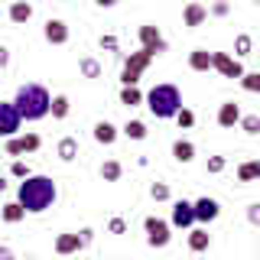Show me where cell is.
Masks as SVG:
<instances>
[{
    "instance_id": "cb8c5ba5",
    "label": "cell",
    "mask_w": 260,
    "mask_h": 260,
    "mask_svg": "<svg viewBox=\"0 0 260 260\" xmlns=\"http://www.w3.org/2000/svg\"><path fill=\"white\" fill-rule=\"evenodd\" d=\"M69 108H72V104H69V94H55L52 104H49V114H52L55 120H65V117H69Z\"/></svg>"
},
{
    "instance_id": "3957f363",
    "label": "cell",
    "mask_w": 260,
    "mask_h": 260,
    "mask_svg": "<svg viewBox=\"0 0 260 260\" xmlns=\"http://www.w3.org/2000/svg\"><path fill=\"white\" fill-rule=\"evenodd\" d=\"M143 104L150 108L153 117L169 120V117H176V114L182 111V94H179L176 85H156V88H150V91L143 94Z\"/></svg>"
},
{
    "instance_id": "277c9868",
    "label": "cell",
    "mask_w": 260,
    "mask_h": 260,
    "mask_svg": "<svg viewBox=\"0 0 260 260\" xmlns=\"http://www.w3.org/2000/svg\"><path fill=\"white\" fill-rule=\"evenodd\" d=\"M156 55L146 52V49H137V52H130L124 59V69H120V81H124V88H137V81H140V75L146 72V65H150Z\"/></svg>"
},
{
    "instance_id": "4dcf8cb0",
    "label": "cell",
    "mask_w": 260,
    "mask_h": 260,
    "mask_svg": "<svg viewBox=\"0 0 260 260\" xmlns=\"http://www.w3.org/2000/svg\"><path fill=\"white\" fill-rule=\"evenodd\" d=\"M241 88L244 91H260V72H244Z\"/></svg>"
},
{
    "instance_id": "5b68a950",
    "label": "cell",
    "mask_w": 260,
    "mask_h": 260,
    "mask_svg": "<svg viewBox=\"0 0 260 260\" xmlns=\"http://www.w3.org/2000/svg\"><path fill=\"white\" fill-rule=\"evenodd\" d=\"M91 228H81L78 234H59V238H55V254H78L81 247H88V244H91Z\"/></svg>"
},
{
    "instance_id": "7a4b0ae2",
    "label": "cell",
    "mask_w": 260,
    "mask_h": 260,
    "mask_svg": "<svg viewBox=\"0 0 260 260\" xmlns=\"http://www.w3.org/2000/svg\"><path fill=\"white\" fill-rule=\"evenodd\" d=\"M49 104H52V94H49L43 85H36V81L16 88L13 108L20 111L23 120H43V117H49Z\"/></svg>"
},
{
    "instance_id": "7bdbcfd3",
    "label": "cell",
    "mask_w": 260,
    "mask_h": 260,
    "mask_svg": "<svg viewBox=\"0 0 260 260\" xmlns=\"http://www.w3.org/2000/svg\"><path fill=\"white\" fill-rule=\"evenodd\" d=\"M23 260H32V257H23Z\"/></svg>"
},
{
    "instance_id": "8992f818",
    "label": "cell",
    "mask_w": 260,
    "mask_h": 260,
    "mask_svg": "<svg viewBox=\"0 0 260 260\" xmlns=\"http://www.w3.org/2000/svg\"><path fill=\"white\" fill-rule=\"evenodd\" d=\"M20 127H23V117L13 108V101H0V137L13 140V137H20Z\"/></svg>"
},
{
    "instance_id": "8fae6325",
    "label": "cell",
    "mask_w": 260,
    "mask_h": 260,
    "mask_svg": "<svg viewBox=\"0 0 260 260\" xmlns=\"http://www.w3.org/2000/svg\"><path fill=\"white\" fill-rule=\"evenodd\" d=\"M192 208H195V221H202V224H211L218 215H221V205H218L215 199H208V195L195 199V202H192Z\"/></svg>"
},
{
    "instance_id": "5bb4252c",
    "label": "cell",
    "mask_w": 260,
    "mask_h": 260,
    "mask_svg": "<svg viewBox=\"0 0 260 260\" xmlns=\"http://www.w3.org/2000/svg\"><path fill=\"white\" fill-rule=\"evenodd\" d=\"M173 224H176V228H192V224H195V208H192V202H185V199L173 202Z\"/></svg>"
},
{
    "instance_id": "ffe728a7",
    "label": "cell",
    "mask_w": 260,
    "mask_h": 260,
    "mask_svg": "<svg viewBox=\"0 0 260 260\" xmlns=\"http://www.w3.org/2000/svg\"><path fill=\"white\" fill-rule=\"evenodd\" d=\"M208 244H211V234L205 231V228H195V231H189V250L202 254V250H208Z\"/></svg>"
},
{
    "instance_id": "d590c367",
    "label": "cell",
    "mask_w": 260,
    "mask_h": 260,
    "mask_svg": "<svg viewBox=\"0 0 260 260\" xmlns=\"http://www.w3.org/2000/svg\"><path fill=\"white\" fill-rule=\"evenodd\" d=\"M247 221H250V224H260V202L247 205Z\"/></svg>"
},
{
    "instance_id": "ab89813d",
    "label": "cell",
    "mask_w": 260,
    "mask_h": 260,
    "mask_svg": "<svg viewBox=\"0 0 260 260\" xmlns=\"http://www.w3.org/2000/svg\"><path fill=\"white\" fill-rule=\"evenodd\" d=\"M7 65H10V49L0 46V69H7Z\"/></svg>"
},
{
    "instance_id": "83f0119b",
    "label": "cell",
    "mask_w": 260,
    "mask_h": 260,
    "mask_svg": "<svg viewBox=\"0 0 260 260\" xmlns=\"http://www.w3.org/2000/svg\"><path fill=\"white\" fill-rule=\"evenodd\" d=\"M244 134H250V137H257L260 134V114H244L241 117V124H238Z\"/></svg>"
},
{
    "instance_id": "74e56055",
    "label": "cell",
    "mask_w": 260,
    "mask_h": 260,
    "mask_svg": "<svg viewBox=\"0 0 260 260\" xmlns=\"http://www.w3.org/2000/svg\"><path fill=\"white\" fill-rule=\"evenodd\" d=\"M208 13H211V16H228V13H231V7H228V4H211Z\"/></svg>"
},
{
    "instance_id": "8d00e7d4",
    "label": "cell",
    "mask_w": 260,
    "mask_h": 260,
    "mask_svg": "<svg viewBox=\"0 0 260 260\" xmlns=\"http://www.w3.org/2000/svg\"><path fill=\"white\" fill-rule=\"evenodd\" d=\"M108 231H111V234H124V231H127V224H124V218H111V224H108Z\"/></svg>"
},
{
    "instance_id": "ba28073f",
    "label": "cell",
    "mask_w": 260,
    "mask_h": 260,
    "mask_svg": "<svg viewBox=\"0 0 260 260\" xmlns=\"http://www.w3.org/2000/svg\"><path fill=\"white\" fill-rule=\"evenodd\" d=\"M143 231H146V244H150V247H166L169 238H173V234H169V224L156 215H150L143 221Z\"/></svg>"
},
{
    "instance_id": "d6986e66",
    "label": "cell",
    "mask_w": 260,
    "mask_h": 260,
    "mask_svg": "<svg viewBox=\"0 0 260 260\" xmlns=\"http://www.w3.org/2000/svg\"><path fill=\"white\" fill-rule=\"evenodd\" d=\"M55 153H59L62 162H72V159L78 156V140H75V137H62L59 146H55Z\"/></svg>"
},
{
    "instance_id": "f546056e",
    "label": "cell",
    "mask_w": 260,
    "mask_h": 260,
    "mask_svg": "<svg viewBox=\"0 0 260 260\" xmlns=\"http://www.w3.org/2000/svg\"><path fill=\"white\" fill-rule=\"evenodd\" d=\"M78 69H81L85 78H101V62H98V59H81Z\"/></svg>"
},
{
    "instance_id": "52a82bcc",
    "label": "cell",
    "mask_w": 260,
    "mask_h": 260,
    "mask_svg": "<svg viewBox=\"0 0 260 260\" xmlns=\"http://www.w3.org/2000/svg\"><path fill=\"white\" fill-rule=\"evenodd\" d=\"M211 69L218 72L221 78H244V65L234 59L231 52H211Z\"/></svg>"
},
{
    "instance_id": "30bf717a",
    "label": "cell",
    "mask_w": 260,
    "mask_h": 260,
    "mask_svg": "<svg viewBox=\"0 0 260 260\" xmlns=\"http://www.w3.org/2000/svg\"><path fill=\"white\" fill-rule=\"evenodd\" d=\"M39 146H43V140H39V134H20L13 137V140H7V156H23V153H36Z\"/></svg>"
},
{
    "instance_id": "836d02e7",
    "label": "cell",
    "mask_w": 260,
    "mask_h": 260,
    "mask_svg": "<svg viewBox=\"0 0 260 260\" xmlns=\"http://www.w3.org/2000/svg\"><path fill=\"white\" fill-rule=\"evenodd\" d=\"M10 173H13L16 179H29V176H32V173H29V166H26L23 159H16V162H13V166H10Z\"/></svg>"
},
{
    "instance_id": "d6a6232c",
    "label": "cell",
    "mask_w": 260,
    "mask_h": 260,
    "mask_svg": "<svg viewBox=\"0 0 260 260\" xmlns=\"http://www.w3.org/2000/svg\"><path fill=\"white\" fill-rule=\"evenodd\" d=\"M176 124H179V127H185V130H189V127L195 124V114H192L189 108H182V111H179V114H176Z\"/></svg>"
},
{
    "instance_id": "9c48e42d",
    "label": "cell",
    "mask_w": 260,
    "mask_h": 260,
    "mask_svg": "<svg viewBox=\"0 0 260 260\" xmlns=\"http://www.w3.org/2000/svg\"><path fill=\"white\" fill-rule=\"evenodd\" d=\"M137 36H140V49H146V52H153V55L166 52V39H162L159 26H153V23H143V26L137 29Z\"/></svg>"
},
{
    "instance_id": "60d3db41",
    "label": "cell",
    "mask_w": 260,
    "mask_h": 260,
    "mask_svg": "<svg viewBox=\"0 0 260 260\" xmlns=\"http://www.w3.org/2000/svg\"><path fill=\"white\" fill-rule=\"evenodd\" d=\"M0 260H16V257H13V250L7 247V244H0Z\"/></svg>"
},
{
    "instance_id": "9a60e30c",
    "label": "cell",
    "mask_w": 260,
    "mask_h": 260,
    "mask_svg": "<svg viewBox=\"0 0 260 260\" xmlns=\"http://www.w3.org/2000/svg\"><path fill=\"white\" fill-rule=\"evenodd\" d=\"M205 20H208V7H202V4H185V10H182V23H185L189 29L202 26Z\"/></svg>"
},
{
    "instance_id": "f1b7e54d",
    "label": "cell",
    "mask_w": 260,
    "mask_h": 260,
    "mask_svg": "<svg viewBox=\"0 0 260 260\" xmlns=\"http://www.w3.org/2000/svg\"><path fill=\"white\" fill-rule=\"evenodd\" d=\"M250 46H254V43H250V36H247V32H241V36L238 39H234V59H244V55H250Z\"/></svg>"
},
{
    "instance_id": "e575fe53",
    "label": "cell",
    "mask_w": 260,
    "mask_h": 260,
    "mask_svg": "<svg viewBox=\"0 0 260 260\" xmlns=\"http://www.w3.org/2000/svg\"><path fill=\"white\" fill-rule=\"evenodd\" d=\"M228 159L224 156H208V173H224Z\"/></svg>"
},
{
    "instance_id": "f35d334b",
    "label": "cell",
    "mask_w": 260,
    "mask_h": 260,
    "mask_svg": "<svg viewBox=\"0 0 260 260\" xmlns=\"http://www.w3.org/2000/svg\"><path fill=\"white\" fill-rule=\"evenodd\" d=\"M101 49H108V52H117V36H101Z\"/></svg>"
},
{
    "instance_id": "4316f807",
    "label": "cell",
    "mask_w": 260,
    "mask_h": 260,
    "mask_svg": "<svg viewBox=\"0 0 260 260\" xmlns=\"http://www.w3.org/2000/svg\"><path fill=\"white\" fill-rule=\"evenodd\" d=\"M120 104H127V108L143 104V91H140V88H120Z\"/></svg>"
},
{
    "instance_id": "603a6c76",
    "label": "cell",
    "mask_w": 260,
    "mask_h": 260,
    "mask_svg": "<svg viewBox=\"0 0 260 260\" xmlns=\"http://www.w3.org/2000/svg\"><path fill=\"white\" fill-rule=\"evenodd\" d=\"M173 156H176L179 162H192V159H195V143H192V140H176V143H173Z\"/></svg>"
},
{
    "instance_id": "7402d4cb",
    "label": "cell",
    "mask_w": 260,
    "mask_h": 260,
    "mask_svg": "<svg viewBox=\"0 0 260 260\" xmlns=\"http://www.w3.org/2000/svg\"><path fill=\"white\" fill-rule=\"evenodd\" d=\"M0 218H4L7 224H16V221H23V218H26V211H23L20 202H7V205L0 208Z\"/></svg>"
},
{
    "instance_id": "4fadbf2b",
    "label": "cell",
    "mask_w": 260,
    "mask_h": 260,
    "mask_svg": "<svg viewBox=\"0 0 260 260\" xmlns=\"http://www.w3.org/2000/svg\"><path fill=\"white\" fill-rule=\"evenodd\" d=\"M241 104L238 101H224L221 108H218V127H224V130H231V127H238L241 124Z\"/></svg>"
},
{
    "instance_id": "7c38bea8",
    "label": "cell",
    "mask_w": 260,
    "mask_h": 260,
    "mask_svg": "<svg viewBox=\"0 0 260 260\" xmlns=\"http://www.w3.org/2000/svg\"><path fill=\"white\" fill-rule=\"evenodd\" d=\"M43 36H46V43H52V46H65L69 43V23L65 20H46Z\"/></svg>"
},
{
    "instance_id": "484cf974",
    "label": "cell",
    "mask_w": 260,
    "mask_h": 260,
    "mask_svg": "<svg viewBox=\"0 0 260 260\" xmlns=\"http://www.w3.org/2000/svg\"><path fill=\"white\" fill-rule=\"evenodd\" d=\"M124 137H130V140H146V124H143V120H127V124H124Z\"/></svg>"
},
{
    "instance_id": "e0dca14e",
    "label": "cell",
    "mask_w": 260,
    "mask_h": 260,
    "mask_svg": "<svg viewBox=\"0 0 260 260\" xmlns=\"http://www.w3.org/2000/svg\"><path fill=\"white\" fill-rule=\"evenodd\" d=\"M32 20V4H26V0H16V4H10V23H16V26H23V23Z\"/></svg>"
},
{
    "instance_id": "2e32d148",
    "label": "cell",
    "mask_w": 260,
    "mask_h": 260,
    "mask_svg": "<svg viewBox=\"0 0 260 260\" xmlns=\"http://www.w3.org/2000/svg\"><path fill=\"white\" fill-rule=\"evenodd\" d=\"M117 134H120V130L114 127L111 120H98V124H94V140L104 143V146H111L114 140H117Z\"/></svg>"
},
{
    "instance_id": "1f68e13d",
    "label": "cell",
    "mask_w": 260,
    "mask_h": 260,
    "mask_svg": "<svg viewBox=\"0 0 260 260\" xmlns=\"http://www.w3.org/2000/svg\"><path fill=\"white\" fill-rule=\"evenodd\" d=\"M150 195H153V202H169V195H173V192H169L166 182H153L150 185Z\"/></svg>"
},
{
    "instance_id": "b9f144b4",
    "label": "cell",
    "mask_w": 260,
    "mask_h": 260,
    "mask_svg": "<svg viewBox=\"0 0 260 260\" xmlns=\"http://www.w3.org/2000/svg\"><path fill=\"white\" fill-rule=\"evenodd\" d=\"M4 189H7V179H4V176H0V192H4Z\"/></svg>"
},
{
    "instance_id": "44dd1931",
    "label": "cell",
    "mask_w": 260,
    "mask_h": 260,
    "mask_svg": "<svg viewBox=\"0 0 260 260\" xmlns=\"http://www.w3.org/2000/svg\"><path fill=\"white\" fill-rule=\"evenodd\" d=\"M238 179L241 182H257L260 179V159H247L238 166Z\"/></svg>"
},
{
    "instance_id": "d4e9b609",
    "label": "cell",
    "mask_w": 260,
    "mask_h": 260,
    "mask_svg": "<svg viewBox=\"0 0 260 260\" xmlns=\"http://www.w3.org/2000/svg\"><path fill=\"white\" fill-rule=\"evenodd\" d=\"M120 176H124V166H120L117 159H104L101 162V179L104 182H117Z\"/></svg>"
},
{
    "instance_id": "6da1fadb",
    "label": "cell",
    "mask_w": 260,
    "mask_h": 260,
    "mask_svg": "<svg viewBox=\"0 0 260 260\" xmlns=\"http://www.w3.org/2000/svg\"><path fill=\"white\" fill-rule=\"evenodd\" d=\"M55 199H59V185L49 176H29V179H23L20 189H16V202L23 205L26 215H43L46 208L55 205Z\"/></svg>"
},
{
    "instance_id": "ac0fdd59",
    "label": "cell",
    "mask_w": 260,
    "mask_h": 260,
    "mask_svg": "<svg viewBox=\"0 0 260 260\" xmlns=\"http://www.w3.org/2000/svg\"><path fill=\"white\" fill-rule=\"evenodd\" d=\"M189 69L192 72H208L211 69V52L208 49H192L189 52Z\"/></svg>"
}]
</instances>
